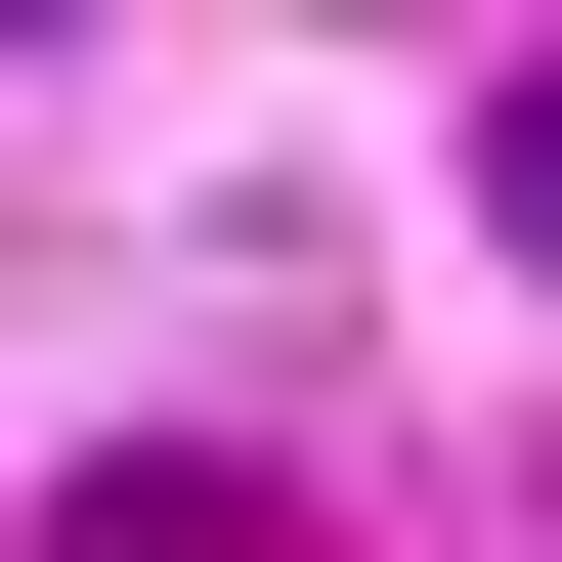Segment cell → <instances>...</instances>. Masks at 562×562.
<instances>
[{
  "label": "cell",
  "instance_id": "6da1fadb",
  "mask_svg": "<svg viewBox=\"0 0 562 562\" xmlns=\"http://www.w3.org/2000/svg\"><path fill=\"white\" fill-rule=\"evenodd\" d=\"M476 216H519V260H562V44H519V87H476Z\"/></svg>",
  "mask_w": 562,
  "mask_h": 562
}]
</instances>
